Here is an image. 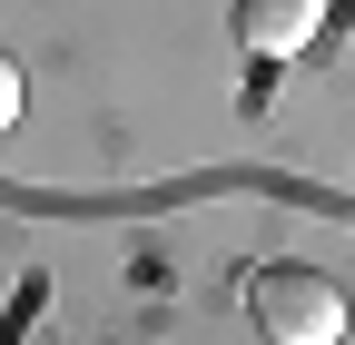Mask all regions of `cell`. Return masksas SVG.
<instances>
[{"mask_svg": "<svg viewBox=\"0 0 355 345\" xmlns=\"http://www.w3.org/2000/svg\"><path fill=\"white\" fill-rule=\"evenodd\" d=\"M247 306L277 345H336L345 335V286L326 267H257L247 276Z\"/></svg>", "mask_w": 355, "mask_h": 345, "instance_id": "obj_1", "label": "cell"}, {"mask_svg": "<svg viewBox=\"0 0 355 345\" xmlns=\"http://www.w3.org/2000/svg\"><path fill=\"white\" fill-rule=\"evenodd\" d=\"M326 10H336V0H237V39H247L257 60H296Z\"/></svg>", "mask_w": 355, "mask_h": 345, "instance_id": "obj_2", "label": "cell"}, {"mask_svg": "<svg viewBox=\"0 0 355 345\" xmlns=\"http://www.w3.org/2000/svg\"><path fill=\"white\" fill-rule=\"evenodd\" d=\"M10 118H20V60L0 50V128H10Z\"/></svg>", "mask_w": 355, "mask_h": 345, "instance_id": "obj_3", "label": "cell"}]
</instances>
